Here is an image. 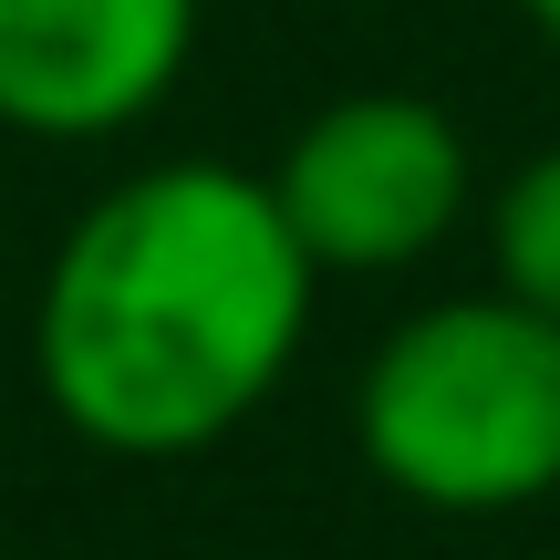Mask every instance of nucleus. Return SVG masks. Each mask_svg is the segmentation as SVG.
Returning a JSON list of instances; mask_svg holds the SVG:
<instances>
[{"mask_svg": "<svg viewBox=\"0 0 560 560\" xmlns=\"http://www.w3.org/2000/svg\"><path fill=\"white\" fill-rule=\"evenodd\" d=\"M312 249L270 177L177 156L104 187L32 301L42 405L104 457H198L280 395L312 332Z\"/></svg>", "mask_w": 560, "mask_h": 560, "instance_id": "obj_1", "label": "nucleus"}, {"mask_svg": "<svg viewBox=\"0 0 560 560\" xmlns=\"http://www.w3.org/2000/svg\"><path fill=\"white\" fill-rule=\"evenodd\" d=\"M353 446L436 520L540 509L560 488V322L499 280L405 312L353 384Z\"/></svg>", "mask_w": 560, "mask_h": 560, "instance_id": "obj_2", "label": "nucleus"}, {"mask_svg": "<svg viewBox=\"0 0 560 560\" xmlns=\"http://www.w3.org/2000/svg\"><path fill=\"white\" fill-rule=\"evenodd\" d=\"M467 187H478L467 136L425 94H332L270 166V198L322 280L416 270L467 219Z\"/></svg>", "mask_w": 560, "mask_h": 560, "instance_id": "obj_3", "label": "nucleus"}, {"mask_svg": "<svg viewBox=\"0 0 560 560\" xmlns=\"http://www.w3.org/2000/svg\"><path fill=\"white\" fill-rule=\"evenodd\" d=\"M198 52V0H0V125L94 145L145 125Z\"/></svg>", "mask_w": 560, "mask_h": 560, "instance_id": "obj_4", "label": "nucleus"}, {"mask_svg": "<svg viewBox=\"0 0 560 560\" xmlns=\"http://www.w3.org/2000/svg\"><path fill=\"white\" fill-rule=\"evenodd\" d=\"M488 280L509 301H529L540 322H560V145L520 156L488 198Z\"/></svg>", "mask_w": 560, "mask_h": 560, "instance_id": "obj_5", "label": "nucleus"}, {"mask_svg": "<svg viewBox=\"0 0 560 560\" xmlns=\"http://www.w3.org/2000/svg\"><path fill=\"white\" fill-rule=\"evenodd\" d=\"M509 11H520V21H529L540 42H560V0H509Z\"/></svg>", "mask_w": 560, "mask_h": 560, "instance_id": "obj_6", "label": "nucleus"}]
</instances>
